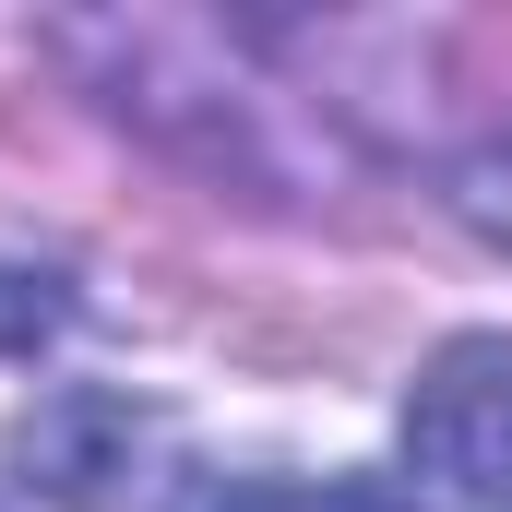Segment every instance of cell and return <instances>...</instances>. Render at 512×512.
Segmentation results:
<instances>
[{
  "label": "cell",
  "mask_w": 512,
  "mask_h": 512,
  "mask_svg": "<svg viewBox=\"0 0 512 512\" xmlns=\"http://www.w3.org/2000/svg\"><path fill=\"white\" fill-rule=\"evenodd\" d=\"M453 203H465V227H489V239L512 251V143H489V155L465 167V191H453Z\"/></svg>",
  "instance_id": "3"
},
{
  "label": "cell",
  "mask_w": 512,
  "mask_h": 512,
  "mask_svg": "<svg viewBox=\"0 0 512 512\" xmlns=\"http://www.w3.org/2000/svg\"><path fill=\"white\" fill-rule=\"evenodd\" d=\"M155 512H382L358 477H179Z\"/></svg>",
  "instance_id": "2"
},
{
  "label": "cell",
  "mask_w": 512,
  "mask_h": 512,
  "mask_svg": "<svg viewBox=\"0 0 512 512\" xmlns=\"http://www.w3.org/2000/svg\"><path fill=\"white\" fill-rule=\"evenodd\" d=\"M405 512H512V334H453L417 370Z\"/></svg>",
  "instance_id": "1"
}]
</instances>
